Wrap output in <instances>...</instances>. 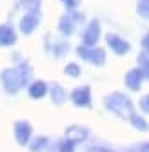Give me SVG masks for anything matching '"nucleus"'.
Wrapping results in <instances>:
<instances>
[{
	"instance_id": "18",
	"label": "nucleus",
	"mask_w": 149,
	"mask_h": 152,
	"mask_svg": "<svg viewBox=\"0 0 149 152\" xmlns=\"http://www.w3.org/2000/svg\"><path fill=\"white\" fill-rule=\"evenodd\" d=\"M64 74L69 76V78H80L82 74V67L77 64V62H67L66 67H64Z\"/></svg>"
},
{
	"instance_id": "4",
	"label": "nucleus",
	"mask_w": 149,
	"mask_h": 152,
	"mask_svg": "<svg viewBox=\"0 0 149 152\" xmlns=\"http://www.w3.org/2000/svg\"><path fill=\"white\" fill-rule=\"evenodd\" d=\"M69 100L74 107L78 109H91L93 105V94H91V87L89 85H78L74 87L69 94Z\"/></svg>"
},
{
	"instance_id": "22",
	"label": "nucleus",
	"mask_w": 149,
	"mask_h": 152,
	"mask_svg": "<svg viewBox=\"0 0 149 152\" xmlns=\"http://www.w3.org/2000/svg\"><path fill=\"white\" fill-rule=\"evenodd\" d=\"M55 49V56H57V58H60L62 54H66L67 51H69V44H66V42H60V44H57V47H53Z\"/></svg>"
},
{
	"instance_id": "8",
	"label": "nucleus",
	"mask_w": 149,
	"mask_h": 152,
	"mask_svg": "<svg viewBox=\"0 0 149 152\" xmlns=\"http://www.w3.org/2000/svg\"><path fill=\"white\" fill-rule=\"evenodd\" d=\"M38 26H40V13H24L22 18L18 20V33H22L24 36H31Z\"/></svg>"
},
{
	"instance_id": "3",
	"label": "nucleus",
	"mask_w": 149,
	"mask_h": 152,
	"mask_svg": "<svg viewBox=\"0 0 149 152\" xmlns=\"http://www.w3.org/2000/svg\"><path fill=\"white\" fill-rule=\"evenodd\" d=\"M77 54H78V58H82V62H89L93 65H97V67H104L105 62H107V56H105V49L102 47H97V45H84L80 44L77 47Z\"/></svg>"
},
{
	"instance_id": "7",
	"label": "nucleus",
	"mask_w": 149,
	"mask_h": 152,
	"mask_svg": "<svg viewBox=\"0 0 149 152\" xmlns=\"http://www.w3.org/2000/svg\"><path fill=\"white\" fill-rule=\"evenodd\" d=\"M13 134H15V141L18 145H20V147H27L31 138H33V127L26 120H18L13 125Z\"/></svg>"
},
{
	"instance_id": "25",
	"label": "nucleus",
	"mask_w": 149,
	"mask_h": 152,
	"mask_svg": "<svg viewBox=\"0 0 149 152\" xmlns=\"http://www.w3.org/2000/svg\"><path fill=\"white\" fill-rule=\"evenodd\" d=\"M60 2L64 4V7L67 11H77V7H78V0H60Z\"/></svg>"
},
{
	"instance_id": "23",
	"label": "nucleus",
	"mask_w": 149,
	"mask_h": 152,
	"mask_svg": "<svg viewBox=\"0 0 149 152\" xmlns=\"http://www.w3.org/2000/svg\"><path fill=\"white\" fill-rule=\"evenodd\" d=\"M127 152H149V141H142V143H136L133 147H129Z\"/></svg>"
},
{
	"instance_id": "12",
	"label": "nucleus",
	"mask_w": 149,
	"mask_h": 152,
	"mask_svg": "<svg viewBox=\"0 0 149 152\" xmlns=\"http://www.w3.org/2000/svg\"><path fill=\"white\" fill-rule=\"evenodd\" d=\"M26 89H27L29 98H33V100H42V98L47 96L49 85H47L44 80H31V83H29Z\"/></svg>"
},
{
	"instance_id": "14",
	"label": "nucleus",
	"mask_w": 149,
	"mask_h": 152,
	"mask_svg": "<svg viewBox=\"0 0 149 152\" xmlns=\"http://www.w3.org/2000/svg\"><path fill=\"white\" fill-rule=\"evenodd\" d=\"M74 29H77V20L73 18L71 11H67L58 20V33L62 36H71V34H74Z\"/></svg>"
},
{
	"instance_id": "15",
	"label": "nucleus",
	"mask_w": 149,
	"mask_h": 152,
	"mask_svg": "<svg viewBox=\"0 0 149 152\" xmlns=\"http://www.w3.org/2000/svg\"><path fill=\"white\" fill-rule=\"evenodd\" d=\"M47 145H49V138H46V136H33L27 147H29L31 152H44L47 148Z\"/></svg>"
},
{
	"instance_id": "5",
	"label": "nucleus",
	"mask_w": 149,
	"mask_h": 152,
	"mask_svg": "<svg viewBox=\"0 0 149 152\" xmlns=\"http://www.w3.org/2000/svg\"><path fill=\"white\" fill-rule=\"evenodd\" d=\"M105 45L107 49L117 54V56H125L129 54V51H131V44H129V40H125L124 36L117 34V33H107L105 34Z\"/></svg>"
},
{
	"instance_id": "26",
	"label": "nucleus",
	"mask_w": 149,
	"mask_h": 152,
	"mask_svg": "<svg viewBox=\"0 0 149 152\" xmlns=\"http://www.w3.org/2000/svg\"><path fill=\"white\" fill-rule=\"evenodd\" d=\"M142 53L149 56V33H145L142 36Z\"/></svg>"
},
{
	"instance_id": "20",
	"label": "nucleus",
	"mask_w": 149,
	"mask_h": 152,
	"mask_svg": "<svg viewBox=\"0 0 149 152\" xmlns=\"http://www.w3.org/2000/svg\"><path fill=\"white\" fill-rule=\"evenodd\" d=\"M136 15L144 20H149V0H136Z\"/></svg>"
},
{
	"instance_id": "13",
	"label": "nucleus",
	"mask_w": 149,
	"mask_h": 152,
	"mask_svg": "<svg viewBox=\"0 0 149 152\" xmlns=\"http://www.w3.org/2000/svg\"><path fill=\"white\" fill-rule=\"evenodd\" d=\"M47 96L51 98V102L57 105V107H60V105H64V103H66V100H67V91H66L58 82H55V83H51V85H49Z\"/></svg>"
},
{
	"instance_id": "6",
	"label": "nucleus",
	"mask_w": 149,
	"mask_h": 152,
	"mask_svg": "<svg viewBox=\"0 0 149 152\" xmlns=\"http://www.w3.org/2000/svg\"><path fill=\"white\" fill-rule=\"evenodd\" d=\"M100 38H102V24H100L98 18H93L82 33V44L93 47L100 42Z\"/></svg>"
},
{
	"instance_id": "9",
	"label": "nucleus",
	"mask_w": 149,
	"mask_h": 152,
	"mask_svg": "<svg viewBox=\"0 0 149 152\" xmlns=\"http://www.w3.org/2000/svg\"><path fill=\"white\" fill-rule=\"evenodd\" d=\"M64 134H66V140L73 141L74 145H78V143H84V141L89 140L91 130L87 127H84V125H69Z\"/></svg>"
},
{
	"instance_id": "17",
	"label": "nucleus",
	"mask_w": 149,
	"mask_h": 152,
	"mask_svg": "<svg viewBox=\"0 0 149 152\" xmlns=\"http://www.w3.org/2000/svg\"><path fill=\"white\" fill-rule=\"evenodd\" d=\"M20 6L26 13H40L42 0H20Z\"/></svg>"
},
{
	"instance_id": "16",
	"label": "nucleus",
	"mask_w": 149,
	"mask_h": 152,
	"mask_svg": "<svg viewBox=\"0 0 149 152\" xmlns=\"http://www.w3.org/2000/svg\"><path fill=\"white\" fill-rule=\"evenodd\" d=\"M129 121V125H131L135 130H138V132H145V130H149V123H147V120L144 118V116H140V114H131V118L127 120Z\"/></svg>"
},
{
	"instance_id": "24",
	"label": "nucleus",
	"mask_w": 149,
	"mask_h": 152,
	"mask_svg": "<svg viewBox=\"0 0 149 152\" xmlns=\"http://www.w3.org/2000/svg\"><path fill=\"white\" fill-rule=\"evenodd\" d=\"M138 105H140V110L149 114V94H144V96L140 98V102H138Z\"/></svg>"
},
{
	"instance_id": "19",
	"label": "nucleus",
	"mask_w": 149,
	"mask_h": 152,
	"mask_svg": "<svg viewBox=\"0 0 149 152\" xmlns=\"http://www.w3.org/2000/svg\"><path fill=\"white\" fill-rule=\"evenodd\" d=\"M138 69L144 76V80H149V56L144 53L138 54Z\"/></svg>"
},
{
	"instance_id": "1",
	"label": "nucleus",
	"mask_w": 149,
	"mask_h": 152,
	"mask_svg": "<svg viewBox=\"0 0 149 152\" xmlns=\"http://www.w3.org/2000/svg\"><path fill=\"white\" fill-rule=\"evenodd\" d=\"M31 65L27 62H16V65L13 67H6L2 72H0V83H2L4 91L11 96L18 94L24 87H27L31 83Z\"/></svg>"
},
{
	"instance_id": "10",
	"label": "nucleus",
	"mask_w": 149,
	"mask_h": 152,
	"mask_svg": "<svg viewBox=\"0 0 149 152\" xmlns=\"http://www.w3.org/2000/svg\"><path fill=\"white\" fill-rule=\"evenodd\" d=\"M124 85L127 91H131V92H138L144 85V76L140 72L138 67H133V69H129L125 74H124Z\"/></svg>"
},
{
	"instance_id": "27",
	"label": "nucleus",
	"mask_w": 149,
	"mask_h": 152,
	"mask_svg": "<svg viewBox=\"0 0 149 152\" xmlns=\"http://www.w3.org/2000/svg\"><path fill=\"white\" fill-rule=\"evenodd\" d=\"M87 152H115V150H111L107 147H102V145H95V147H89Z\"/></svg>"
},
{
	"instance_id": "21",
	"label": "nucleus",
	"mask_w": 149,
	"mask_h": 152,
	"mask_svg": "<svg viewBox=\"0 0 149 152\" xmlns=\"http://www.w3.org/2000/svg\"><path fill=\"white\" fill-rule=\"evenodd\" d=\"M74 147H77V145H74L73 141H69V140H62L60 143H58V152H74Z\"/></svg>"
},
{
	"instance_id": "11",
	"label": "nucleus",
	"mask_w": 149,
	"mask_h": 152,
	"mask_svg": "<svg viewBox=\"0 0 149 152\" xmlns=\"http://www.w3.org/2000/svg\"><path fill=\"white\" fill-rule=\"evenodd\" d=\"M16 38V31L11 24H0V47H13Z\"/></svg>"
},
{
	"instance_id": "2",
	"label": "nucleus",
	"mask_w": 149,
	"mask_h": 152,
	"mask_svg": "<svg viewBox=\"0 0 149 152\" xmlns=\"http://www.w3.org/2000/svg\"><path fill=\"white\" fill-rule=\"evenodd\" d=\"M104 107L109 112H113L115 116H118L120 120H125V121L131 118V114H135L133 100L122 91H113V92L105 94L104 96Z\"/></svg>"
}]
</instances>
